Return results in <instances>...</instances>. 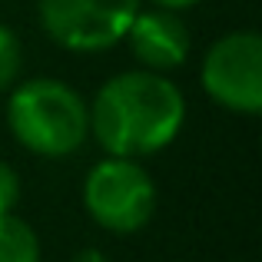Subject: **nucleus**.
<instances>
[{
    "instance_id": "obj_1",
    "label": "nucleus",
    "mask_w": 262,
    "mask_h": 262,
    "mask_svg": "<svg viewBox=\"0 0 262 262\" xmlns=\"http://www.w3.org/2000/svg\"><path fill=\"white\" fill-rule=\"evenodd\" d=\"M186 123V96L169 73H113L90 100V136L106 156L146 160L173 146Z\"/></svg>"
},
{
    "instance_id": "obj_2",
    "label": "nucleus",
    "mask_w": 262,
    "mask_h": 262,
    "mask_svg": "<svg viewBox=\"0 0 262 262\" xmlns=\"http://www.w3.org/2000/svg\"><path fill=\"white\" fill-rule=\"evenodd\" d=\"M7 129L27 153L67 160L90 136V100L57 77L17 80L7 96Z\"/></svg>"
},
{
    "instance_id": "obj_3",
    "label": "nucleus",
    "mask_w": 262,
    "mask_h": 262,
    "mask_svg": "<svg viewBox=\"0 0 262 262\" xmlns=\"http://www.w3.org/2000/svg\"><path fill=\"white\" fill-rule=\"evenodd\" d=\"M83 209L110 236H136L156 216V183L140 160L103 156L83 176Z\"/></svg>"
},
{
    "instance_id": "obj_4",
    "label": "nucleus",
    "mask_w": 262,
    "mask_h": 262,
    "mask_svg": "<svg viewBox=\"0 0 262 262\" xmlns=\"http://www.w3.org/2000/svg\"><path fill=\"white\" fill-rule=\"evenodd\" d=\"M199 86L229 113H262V37L256 30H232L212 40L199 63Z\"/></svg>"
},
{
    "instance_id": "obj_5",
    "label": "nucleus",
    "mask_w": 262,
    "mask_h": 262,
    "mask_svg": "<svg viewBox=\"0 0 262 262\" xmlns=\"http://www.w3.org/2000/svg\"><path fill=\"white\" fill-rule=\"evenodd\" d=\"M140 0H40L43 33L70 53H103L123 43Z\"/></svg>"
},
{
    "instance_id": "obj_6",
    "label": "nucleus",
    "mask_w": 262,
    "mask_h": 262,
    "mask_svg": "<svg viewBox=\"0 0 262 262\" xmlns=\"http://www.w3.org/2000/svg\"><path fill=\"white\" fill-rule=\"evenodd\" d=\"M123 40L129 43L136 63L153 73L179 70L192 53V33L183 13L163 10V7H146V10L140 7Z\"/></svg>"
},
{
    "instance_id": "obj_7",
    "label": "nucleus",
    "mask_w": 262,
    "mask_h": 262,
    "mask_svg": "<svg viewBox=\"0 0 262 262\" xmlns=\"http://www.w3.org/2000/svg\"><path fill=\"white\" fill-rule=\"evenodd\" d=\"M0 262H40V236L24 216H0Z\"/></svg>"
},
{
    "instance_id": "obj_8",
    "label": "nucleus",
    "mask_w": 262,
    "mask_h": 262,
    "mask_svg": "<svg viewBox=\"0 0 262 262\" xmlns=\"http://www.w3.org/2000/svg\"><path fill=\"white\" fill-rule=\"evenodd\" d=\"M24 73V47L10 27L0 24V93H7Z\"/></svg>"
},
{
    "instance_id": "obj_9",
    "label": "nucleus",
    "mask_w": 262,
    "mask_h": 262,
    "mask_svg": "<svg viewBox=\"0 0 262 262\" xmlns=\"http://www.w3.org/2000/svg\"><path fill=\"white\" fill-rule=\"evenodd\" d=\"M20 196H24V183H20L17 166L7 163V160H0V216L17 212Z\"/></svg>"
},
{
    "instance_id": "obj_10",
    "label": "nucleus",
    "mask_w": 262,
    "mask_h": 262,
    "mask_svg": "<svg viewBox=\"0 0 262 262\" xmlns=\"http://www.w3.org/2000/svg\"><path fill=\"white\" fill-rule=\"evenodd\" d=\"M70 262H110V259H106V252L96 249V246H83V249H77L70 256Z\"/></svg>"
},
{
    "instance_id": "obj_11",
    "label": "nucleus",
    "mask_w": 262,
    "mask_h": 262,
    "mask_svg": "<svg viewBox=\"0 0 262 262\" xmlns=\"http://www.w3.org/2000/svg\"><path fill=\"white\" fill-rule=\"evenodd\" d=\"M153 7H163V10H176V13H183V10H189V7H196V4H203V0H149Z\"/></svg>"
}]
</instances>
